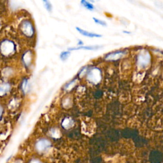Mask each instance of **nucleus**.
Segmentation results:
<instances>
[{
    "mask_svg": "<svg viewBox=\"0 0 163 163\" xmlns=\"http://www.w3.org/2000/svg\"><path fill=\"white\" fill-rule=\"evenodd\" d=\"M93 19L94 20V21L98 24H99V25H101L102 26H107V23L105 21V20L97 19L96 17H93Z\"/></svg>",
    "mask_w": 163,
    "mask_h": 163,
    "instance_id": "14",
    "label": "nucleus"
},
{
    "mask_svg": "<svg viewBox=\"0 0 163 163\" xmlns=\"http://www.w3.org/2000/svg\"><path fill=\"white\" fill-rule=\"evenodd\" d=\"M87 78L91 83L96 84L99 83L101 79V71L98 68L91 69L88 73Z\"/></svg>",
    "mask_w": 163,
    "mask_h": 163,
    "instance_id": "3",
    "label": "nucleus"
},
{
    "mask_svg": "<svg viewBox=\"0 0 163 163\" xmlns=\"http://www.w3.org/2000/svg\"><path fill=\"white\" fill-rule=\"evenodd\" d=\"M81 4L86 9L90 10V11H93V10L95 9V7L93 3H91L90 2H89L87 1H86V0H82V1L81 2Z\"/></svg>",
    "mask_w": 163,
    "mask_h": 163,
    "instance_id": "11",
    "label": "nucleus"
},
{
    "mask_svg": "<svg viewBox=\"0 0 163 163\" xmlns=\"http://www.w3.org/2000/svg\"><path fill=\"white\" fill-rule=\"evenodd\" d=\"M101 47L99 45H87V46H80L78 47H73V48H69L68 51H72L76 50H96L100 48Z\"/></svg>",
    "mask_w": 163,
    "mask_h": 163,
    "instance_id": "8",
    "label": "nucleus"
},
{
    "mask_svg": "<svg viewBox=\"0 0 163 163\" xmlns=\"http://www.w3.org/2000/svg\"><path fill=\"white\" fill-rule=\"evenodd\" d=\"M83 44H84V43H83L82 41L80 40H78V47H80V46H83Z\"/></svg>",
    "mask_w": 163,
    "mask_h": 163,
    "instance_id": "19",
    "label": "nucleus"
},
{
    "mask_svg": "<svg viewBox=\"0 0 163 163\" xmlns=\"http://www.w3.org/2000/svg\"><path fill=\"white\" fill-rule=\"evenodd\" d=\"M21 30L23 33L27 36H32L34 34V28L29 20H24L21 25Z\"/></svg>",
    "mask_w": 163,
    "mask_h": 163,
    "instance_id": "5",
    "label": "nucleus"
},
{
    "mask_svg": "<svg viewBox=\"0 0 163 163\" xmlns=\"http://www.w3.org/2000/svg\"><path fill=\"white\" fill-rule=\"evenodd\" d=\"M28 86V83H27V80H25L24 81V82L23 84V90L26 93V91H27V87Z\"/></svg>",
    "mask_w": 163,
    "mask_h": 163,
    "instance_id": "16",
    "label": "nucleus"
},
{
    "mask_svg": "<svg viewBox=\"0 0 163 163\" xmlns=\"http://www.w3.org/2000/svg\"><path fill=\"white\" fill-rule=\"evenodd\" d=\"M2 113H3V108H2V106L0 105V118H1V117H2Z\"/></svg>",
    "mask_w": 163,
    "mask_h": 163,
    "instance_id": "21",
    "label": "nucleus"
},
{
    "mask_svg": "<svg viewBox=\"0 0 163 163\" xmlns=\"http://www.w3.org/2000/svg\"><path fill=\"white\" fill-rule=\"evenodd\" d=\"M50 134L54 138H58L59 136V131L57 129H52L51 131Z\"/></svg>",
    "mask_w": 163,
    "mask_h": 163,
    "instance_id": "15",
    "label": "nucleus"
},
{
    "mask_svg": "<svg viewBox=\"0 0 163 163\" xmlns=\"http://www.w3.org/2000/svg\"><path fill=\"white\" fill-rule=\"evenodd\" d=\"M73 125V121L70 118H65L62 122V126L65 129H69L71 127H72Z\"/></svg>",
    "mask_w": 163,
    "mask_h": 163,
    "instance_id": "10",
    "label": "nucleus"
},
{
    "mask_svg": "<svg viewBox=\"0 0 163 163\" xmlns=\"http://www.w3.org/2000/svg\"><path fill=\"white\" fill-rule=\"evenodd\" d=\"M70 55V52L69 51H65V52H63L60 55V58L61 60L63 61H66L69 56Z\"/></svg>",
    "mask_w": 163,
    "mask_h": 163,
    "instance_id": "13",
    "label": "nucleus"
},
{
    "mask_svg": "<svg viewBox=\"0 0 163 163\" xmlns=\"http://www.w3.org/2000/svg\"><path fill=\"white\" fill-rule=\"evenodd\" d=\"M124 33H127V34H130L131 33L130 32H128V31H123Z\"/></svg>",
    "mask_w": 163,
    "mask_h": 163,
    "instance_id": "22",
    "label": "nucleus"
},
{
    "mask_svg": "<svg viewBox=\"0 0 163 163\" xmlns=\"http://www.w3.org/2000/svg\"><path fill=\"white\" fill-rule=\"evenodd\" d=\"M10 90V85L8 83L0 84V96H3L8 93Z\"/></svg>",
    "mask_w": 163,
    "mask_h": 163,
    "instance_id": "9",
    "label": "nucleus"
},
{
    "mask_svg": "<svg viewBox=\"0 0 163 163\" xmlns=\"http://www.w3.org/2000/svg\"><path fill=\"white\" fill-rule=\"evenodd\" d=\"M150 63V55L147 50H142L140 52L137 59V65L143 69L147 68Z\"/></svg>",
    "mask_w": 163,
    "mask_h": 163,
    "instance_id": "2",
    "label": "nucleus"
},
{
    "mask_svg": "<svg viewBox=\"0 0 163 163\" xmlns=\"http://www.w3.org/2000/svg\"><path fill=\"white\" fill-rule=\"evenodd\" d=\"M23 61L25 65L27 66L29 65L31 62V52L29 51H27L26 53L24 54L23 56Z\"/></svg>",
    "mask_w": 163,
    "mask_h": 163,
    "instance_id": "12",
    "label": "nucleus"
},
{
    "mask_svg": "<svg viewBox=\"0 0 163 163\" xmlns=\"http://www.w3.org/2000/svg\"><path fill=\"white\" fill-rule=\"evenodd\" d=\"M45 3H46L45 4L46 8L48 10V11H50V10H52V6H51V5L50 4V3L48 2H45Z\"/></svg>",
    "mask_w": 163,
    "mask_h": 163,
    "instance_id": "17",
    "label": "nucleus"
},
{
    "mask_svg": "<svg viewBox=\"0 0 163 163\" xmlns=\"http://www.w3.org/2000/svg\"><path fill=\"white\" fill-rule=\"evenodd\" d=\"M125 55V52L124 51H116V52H111L108 55L106 56L105 59L108 61H115L117 60L120 58H121L122 56H124Z\"/></svg>",
    "mask_w": 163,
    "mask_h": 163,
    "instance_id": "6",
    "label": "nucleus"
},
{
    "mask_svg": "<svg viewBox=\"0 0 163 163\" xmlns=\"http://www.w3.org/2000/svg\"><path fill=\"white\" fill-rule=\"evenodd\" d=\"M15 50V46L14 42L8 40H4L0 44V52L5 56L12 55Z\"/></svg>",
    "mask_w": 163,
    "mask_h": 163,
    "instance_id": "1",
    "label": "nucleus"
},
{
    "mask_svg": "<svg viewBox=\"0 0 163 163\" xmlns=\"http://www.w3.org/2000/svg\"><path fill=\"white\" fill-rule=\"evenodd\" d=\"M76 29L77 30V31L78 33H80L81 35H82L83 36H84L86 37H89V38H100V37L102 36L101 35L94 33L89 32V31H87L81 29L80 27H77Z\"/></svg>",
    "mask_w": 163,
    "mask_h": 163,
    "instance_id": "7",
    "label": "nucleus"
},
{
    "mask_svg": "<svg viewBox=\"0 0 163 163\" xmlns=\"http://www.w3.org/2000/svg\"><path fill=\"white\" fill-rule=\"evenodd\" d=\"M30 163H42V162H41L39 160L35 159V160H32L30 162Z\"/></svg>",
    "mask_w": 163,
    "mask_h": 163,
    "instance_id": "20",
    "label": "nucleus"
},
{
    "mask_svg": "<svg viewBox=\"0 0 163 163\" xmlns=\"http://www.w3.org/2000/svg\"><path fill=\"white\" fill-rule=\"evenodd\" d=\"M75 82V81H72V82H71L70 83H69L66 86V89H69V88H71V87H72L71 86H73V83Z\"/></svg>",
    "mask_w": 163,
    "mask_h": 163,
    "instance_id": "18",
    "label": "nucleus"
},
{
    "mask_svg": "<svg viewBox=\"0 0 163 163\" xmlns=\"http://www.w3.org/2000/svg\"><path fill=\"white\" fill-rule=\"evenodd\" d=\"M51 147L50 142L46 139H42L38 141L36 144V149L38 152L44 153L48 150Z\"/></svg>",
    "mask_w": 163,
    "mask_h": 163,
    "instance_id": "4",
    "label": "nucleus"
}]
</instances>
